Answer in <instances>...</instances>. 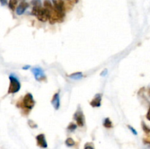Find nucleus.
Segmentation results:
<instances>
[{
  "label": "nucleus",
  "instance_id": "1a4fd4ad",
  "mask_svg": "<svg viewBox=\"0 0 150 149\" xmlns=\"http://www.w3.org/2000/svg\"><path fill=\"white\" fill-rule=\"evenodd\" d=\"M73 7V4L72 1L71 0H65L64 1V10H70Z\"/></svg>",
  "mask_w": 150,
  "mask_h": 149
},
{
  "label": "nucleus",
  "instance_id": "f03ea898",
  "mask_svg": "<svg viewBox=\"0 0 150 149\" xmlns=\"http://www.w3.org/2000/svg\"><path fill=\"white\" fill-rule=\"evenodd\" d=\"M34 99H33V96L30 93H27L25 96H24L23 101H22V107H24L27 110H31L34 107Z\"/></svg>",
  "mask_w": 150,
  "mask_h": 149
},
{
  "label": "nucleus",
  "instance_id": "7ed1b4c3",
  "mask_svg": "<svg viewBox=\"0 0 150 149\" xmlns=\"http://www.w3.org/2000/svg\"><path fill=\"white\" fill-rule=\"evenodd\" d=\"M32 72L33 75L34 76V78L36 79L38 81H41V80H44L45 78V73H44L43 70L41 68L39 67H34L32 69Z\"/></svg>",
  "mask_w": 150,
  "mask_h": 149
},
{
  "label": "nucleus",
  "instance_id": "f8f14e48",
  "mask_svg": "<svg viewBox=\"0 0 150 149\" xmlns=\"http://www.w3.org/2000/svg\"><path fill=\"white\" fill-rule=\"evenodd\" d=\"M103 126H104L105 128L109 129V128H111V127H112V122H111V120H110L109 118H106L105 120H104V121H103Z\"/></svg>",
  "mask_w": 150,
  "mask_h": 149
},
{
  "label": "nucleus",
  "instance_id": "f257e3e1",
  "mask_svg": "<svg viewBox=\"0 0 150 149\" xmlns=\"http://www.w3.org/2000/svg\"><path fill=\"white\" fill-rule=\"evenodd\" d=\"M10 86L8 89V94H15L18 92L21 88V83L18 78L14 76V74H11L9 77Z\"/></svg>",
  "mask_w": 150,
  "mask_h": 149
},
{
  "label": "nucleus",
  "instance_id": "4be33fe9",
  "mask_svg": "<svg viewBox=\"0 0 150 149\" xmlns=\"http://www.w3.org/2000/svg\"><path fill=\"white\" fill-rule=\"evenodd\" d=\"M75 2H78V0H75Z\"/></svg>",
  "mask_w": 150,
  "mask_h": 149
},
{
  "label": "nucleus",
  "instance_id": "0eeeda50",
  "mask_svg": "<svg viewBox=\"0 0 150 149\" xmlns=\"http://www.w3.org/2000/svg\"><path fill=\"white\" fill-rule=\"evenodd\" d=\"M29 7V4L26 2H21L20 5L17 7L16 8V13L18 16H21V15L24 14V12L26 11V10Z\"/></svg>",
  "mask_w": 150,
  "mask_h": 149
},
{
  "label": "nucleus",
  "instance_id": "6ab92c4d",
  "mask_svg": "<svg viewBox=\"0 0 150 149\" xmlns=\"http://www.w3.org/2000/svg\"><path fill=\"white\" fill-rule=\"evenodd\" d=\"M107 72H108V70H107V69H104V70H103V72L101 73V76H106Z\"/></svg>",
  "mask_w": 150,
  "mask_h": 149
},
{
  "label": "nucleus",
  "instance_id": "b1692460",
  "mask_svg": "<svg viewBox=\"0 0 150 149\" xmlns=\"http://www.w3.org/2000/svg\"></svg>",
  "mask_w": 150,
  "mask_h": 149
},
{
  "label": "nucleus",
  "instance_id": "9d476101",
  "mask_svg": "<svg viewBox=\"0 0 150 149\" xmlns=\"http://www.w3.org/2000/svg\"><path fill=\"white\" fill-rule=\"evenodd\" d=\"M82 77H83V74L82 72H76V73H73L70 76V78L73 80H79Z\"/></svg>",
  "mask_w": 150,
  "mask_h": 149
},
{
  "label": "nucleus",
  "instance_id": "2eb2a0df",
  "mask_svg": "<svg viewBox=\"0 0 150 149\" xmlns=\"http://www.w3.org/2000/svg\"><path fill=\"white\" fill-rule=\"evenodd\" d=\"M144 142L147 144H150V134H149L147 137L144 139Z\"/></svg>",
  "mask_w": 150,
  "mask_h": 149
},
{
  "label": "nucleus",
  "instance_id": "f3484780",
  "mask_svg": "<svg viewBox=\"0 0 150 149\" xmlns=\"http://www.w3.org/2000/svg\"><path fill=\"white\" fill-rule=\"evenodd\" d=\"M147 118L150 121V108L149 109L148 113H147Z\"/></svg>",
  "mask_w": 150,
  "mask_h": 149
},
{
  "label": "nucleus",
  "instance_id": "5701e85b",
  "mask_svg": "<svg viewBox=\"0 0 150 149\" xmlns=\"http://www.w3.org/2000/svg\"><path fill=\"white\" fill-rule=\"evenodd\" d=\"M149 94H150V89H149Z\"/></svg>",
  "mask_w": 150,
  "mask_h": 149
},
{
  "label": "nucleus",
  "instance_id": "20e7f679",
  "mask_svg": "<svg viewBox=\"0 0 150 149\" xmlns=\"http://www.w3.org/2000/svg\"><path fill=\"white\" fill-rule=\"evenodd\" d=\"M74 118H75V120L76 121L78 126H79V127H84L85 121L84 116L83 113H82L81 110H78V111L75 113Z\"/></svg>",
  "mask_w": 150,
  "mask_h": 149
},
{
  "label": "nucleus",
  "instance_id": "ddd939ff",
  "mask_svg": "<svg viewBox=\"0 0 150 149\" xmlns=\"http://www.w3.org/2000/svg\"><path fill=\"white\" fill-rule=\"evenodd\" d=\"M65 144L67 145L68 147H71V146H73L74 145H75V141L73 140L72 138L69 137V138H67V140H66Z\"/></svg>",
  "mask_w": 150,
  "mask_h": 149
},
{
  "label": "nucleus",
  "instance_id": "4468645a",
  "mask_svg": "<svg viewBox=\"0 0 150 149\" xmlns=\"http://www.w3.org/2000/svg\"><path fill=\"white\" fill-rule=\"evenodd\" d=\"M76 127H77L76 124H73V123H72V124H71L70 125H69V127H67V129H70L71 131H73V130H75V129H76Z\"/></svg>",
  "mask_w": 150,
  "mask_h": 149
},
{
  "label": "nucleus",
  "instance_id": "a211bd4d",
  "mask_svg": "<svg viewBox=\"0 0 150 149\" xmlns=\"http://www.w3.org/2000/svg\"><path fill=\"white\" fill-rule=\"evenodd\" d=\"M84 149H94V148L92 147V146H89V145L86 144V146H85Z\"/></svg>",
  "mask_w": 150,
  "mask_h": 149
},
{
  "label": "nucleus",
  "instance_id": "39448f33",
  "mask_svg": "<svg viewBox=\"0 0 150 149\" xmlns=\"http://www.w3.org/2000/svg\"><path fill=\"white\" fill-rule=\"evenodd\" d=\"M37 143H38V146L42 148H46L48 147L47 142L45 140V137L43 134H40L36 137Z\"/></svg>",
  "mask_w": 150,
  "mask_h": 149
},
{
  "label": "nucleus",
  "instance_id": "dca6fc26",
  "mask_svg": "<svg viewBox=\"0 0 150 149\" xmlns=\"http://www.w3.org/2000/svg\"><path fill=\"white\" fill-rule=\"evenodd\" d=\"M128 129H130V130H131L132 132H133V133L134 134V135H137V132H136V129H133V128L131 127V126H128Z\"/></svg>",
  "mask_w": 150,
  "mask_h": 149
},
{
  "label": "nucleus",
  "instance_id": "9b49d317",
  "mask_svg": "<svg viewBox=\"0 0 150 149\" xmlns=\"http://www.w3.org/2000/svg\"><path fill=\"white\" fill-rule=\"evenodd\" d=\"M17 3H18V0H10L9 7L12 10H15V9L16 8Z\"/></svg>",
  "mask_w": 150,
  "mask_h": 149
},
{
  "label": "nucleus",
  "instance_id": "aec40b11",
  "mask_svg": "<svg viewBox=\"0 0 150 149\" xmlns=\"http://www.w3.org/2000/svg\"><path fill=\"white\" fill-rule=\"evenodd\" d=\"M7 0H1V3H2V5H5L6 4Z\"/></svg>",
  "mask_w": 150,
  "mask_h": 149
},
{
  "label": "nucleus",
  "instance_id": "412c9836",
  "mask_svg": "<svg viewBox=\"0 0 150 149\" xmlns=\"http://www.w3.org/2000/svg\"><path fill=\"white\" fill-rule=\"evenodd\" d=\"M30 66H27V67H23V69H27V68H29Z\"/></svg>",
  "mask_w": 150,
  "mask_h": 149
},
{
  "label": "nucleus",
  "instance_id": "6e6552de",
  "mask_svg": "<svg viewBox=\"0 0 150 149\" xmlns=\"http://www.w3.org/2000/svg\"><path fill=\"white\" fill-rule=\"evenodd\" d=\"M90 105L94 107H100V105H101V94H96L95 96L94 99H92V102H90Z\"/></svg>",
  "mask_w": 150,
  "mask_h": 149
},
{
  "label": "nucleus",
  "instance_id": "423d86ee",
  "mask_svg": "<svg viewBox=\"0 0 150 149\" xmlns=\"http://www.w3.org/2000/svg\"><path fill=\"white\" fill-rule=\"evenodd\" d=\"M51 104L53 105V108L56 110H59L60 106V93H56L53 96V98L51 99Z\"/></svg>",
  "mask_w": 150,
  "mask_h": 149
}]
</instances>
